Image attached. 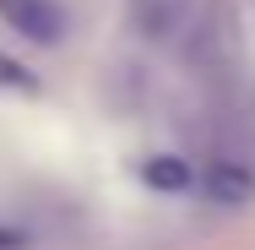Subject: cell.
I'll return each instance as SVG.
<instances>
[{"label":"cell","instance_id":"5","mask_svg":"<svg viewBox=\"0 0 255 250\" xmlns=\"http://www.w3.org/2000/svg\"><path fill=\"white\" fill-rule=\"evenodd\" d=\"M0 250H33V229L16 218H0Z\"/></svg>","mask_w":255,"mask_h":250},{"label":"cell","instance_id":"2","mask_svg":"<svg viewBox=\"0 0 255 250\" xmlns=\"http://www.w3.org/2000/svg\"><path fill=\"white\" fill-rule=\"evenodd\" d=\"M0 16H5L22 38H33V44H54V38L65 33V16H60L54 0H0Z\"/></svg>","mask_w":255,"mask_h":250},{"label":"cell","instance_id":"1","mask_svg":"<svg viewBox=\"0 0 255 250\" xmlns=\"http://www.w3.org/2000/svg\"><path fill=\"white\" fill-rule=\"evenodd\" d=\"M130 22L147 38H174L201 22V0H130Z\"/></svg>","mask_w":255,"mask_h":250},{"label":"cell","instance_id":"4","mask_svg":"<svg viewBox=\"0 0 255 250\" xmlns=\"http://www.w3.org/2000/svg\"><path fill=\"white\" fill-rule=\"evenodd\" d=\"M141 180L157 185V191H185V185H190V163H185V158H147Z\"/></svg>","mask_w":255,"mask_h":250},{"label":"cell","instance_id":"3","mask_svg":"<svg viewBox=\"0 0 255 250\" xmlns=\"http://www.w3.org/2000/svg\"><path fill=\"white\" fill-rule=\"evenodd\" d=\"M206 191H212V201H223V207H245V201L255 196L250 163H245V158H217L212 174H206Z\"/></svg>","mask_w":255,"mask_h":250}]
</instances>
